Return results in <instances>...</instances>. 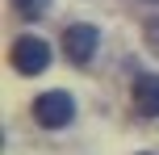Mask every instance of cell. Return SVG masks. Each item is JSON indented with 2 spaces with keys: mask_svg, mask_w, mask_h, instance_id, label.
I'll return each mask as SVG.
<instances>
[{
  "mask_svg": "<svg viewBox=\"0 0 159 155\" xmlns=\"http://www.w3.org/2000/svg\"><path fill=\"white\" fill-rule=\"evenodd\" d=\"M34 117H38V126H46V130H63L75 117V101L67 97V92H42V97L34 101Z\"/></svg>",
  "mask_w": 159,
  "mask_h": 155,
  "instance_id": "6da1fadb",
  "label": "cell"
},
{
  "mask_svg": "<svg viewBox=\"0 0 159 155\" xmlns=\"http://www.w3.org/2000/svg\"><path fill=\"white\" fill-rule=\"evenodd\" d=\"M8 59H13V67L21 75H38V71L50 67V46L42 38H34V34H25V38L13 42V55H8Z\"/></svg>",
  "mask_w": 159,
  "mask_h": 155,
  "instance_id": "7a4b0ae2",
  "label": "cell"
},
{
  "mask_svg": "<svg viewBox=\"0 0 159 155\" xmlns=\"http://www.w3.org/2000/svg\"><path fill=\"white\" fill-rule=\"evenodd\" d=\"M96 42H101V34H96L92 25H67V34H63V55L71 59V63H88V59L96 55Z\"/></svg>",
  "mask_w": 159,
  "mask_h": 155,
  "instance_id": "3957f363",
  "label": "cell"
},
{
  "mask_svg": "<svg viewBox=\"0 0 159 155\" xmlns=\"http://www.w3.org/2000/svg\"><path fill=\"white\" fill-rule=\"evenodd\" d=\"M134 109L143 117H159V71H147L134 80Z\"/></svg>",
  "mask_w": 159,
  "mask_h": 155,
  "instance_id": "277c9868",
  "label": "cell"
},
{
  "mask_svg": "<svg viewBox=\"0 0 159 155\" xmlns=\"http://www.w3.org/2000/svg\"><path fill=\"white\" fill-rule=\"evenodd\" d=\"M46 4H50V0H13V8H17V13L25 17V21L42 17V13H46Z\"/></svg>",
  "mask_w": 159,
  "mask_h": 155,
  "instance_id": "5b68a950",
  "label": "cell"
},
{
  "mask_svg": "<svg viewBox=\"0 0 159 155\" xmlns=\"http://www.w3.org/2000/svg\"><path fill=\"white\" fill-rule=\"evenodd\" d=\"M147 30H151V50H159V21H151Z\"/></svg>",
  "mask_w": 159,
  "mask_h": 155,
  "instance_id": "8992f818",
  "label": "cell"
}]
</instances>
